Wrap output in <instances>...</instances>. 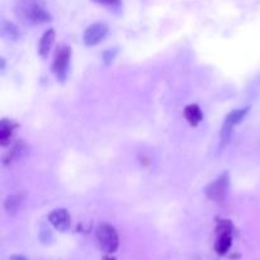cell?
I'll return each mask as SVG.
<instances>
[{
	"instance_id": "cell-1",
	"label": "cell",
	"mask_w": 260,
	"mask_h": 260,
	"mask_svg": "<svg viewBox=\"0 0 260 260\" xmlns=\"http://www.w3.org/2000/svg\"><path fill=\"white\" fill-rule=\"evenodd\" d=\"M15 14L23 23L29 25L43 24L51 20L43 0H15Z\"/></svg>"
},
{
	"instance_id": "cell-4",
	"label": "cell",
	"mask_w": 260,
	"mask_h": 260,
	"mask_svg": "<svg viewBox=\"0 0 260 260\" xmlns=\"http://www.w3.org/2000/svg\"><path fill=\"white\" fill-rule=\"evenodd\" d=\"M233 223L230 222V220H222L220 221V223L217 225V240H216L215 249L217 251V254L223 255L229 251L231 244H233Z\"/></svg>"
},
{
	"instance_id": "cell-18",
	"label": "cell",
	"mask_w": 260,
	"mask_h": 260,
	"mask_svg": "<svg viewBox=\"0 0 260 260\" xmlns=\"http://www.w3.org/2000/svg\"><path fill=\"white\" fill-rule=\"evenodd\" d=\"M103 260H116L113 258V256H109V255H107V256H104V259Z\"/></svg>"
},
{
	"instance_id": "cell-16",
	"label": "cell",
	"mask_w": 260,
	"mask_h": 260,
	"mask_svg": "<svg viewBox=\"0 0 260 260\" xmlns=\"http://www.w3.org/2000/svg\"><path fill=\"white\" fill-rule=\"evenodd\" d=\"M94 2L101 5H106V7L111 8H116L121 5V0H94Z\"/></svg>"
},
{
	"instance_id": "cell-6",
	"label": "cell",
	"mask_w": 260,
	"mask_h": 260,
	"mask_svg": "<svg viewBox=\"0 0 260 260\" xmlns=\"http://www.w3.org/2000/svg\"><path fill=\"white\" fill-rule=\"evenodd\" d=\"M108 36V27L104 23H94V24L89 25L86 28L85 33H84V43L88 47H93V46L99 45L106 40Z\"/></svg>"
},
{
	"instance_id": "cell-13",
	"label": "cell",
	"mask_w": 260,
	"mask_h": 260,
	"mask_svg": "<svg viewBox=\"0 0 260 260\" xmlns=\"http://www.w3.org/2000/svg\"><path fill=\"white\" fill-rule=\"evenodd\" d=\"M0 30H2L3 37H5L7 40L10 41H17L20 36L19 29H18L17 25L12 22H8V20H3Z\"/></svg>"
},
{
	"instance_id": "cell-9",
	"label": "cell",
	"mask_w": 260,
	"mask_h": 260,
	"mask_svg": "<svg viewBox=\"0 0 260 260\" xmlns=\"http://www.w3.org/2000/svg\"><path fill=\"white\" fill-rule=\"evenodd\" d=\"M15 128H17V124L10 119L4 118L0 121V145L2 146H8L10 144V139Z\"/></svg>"
},
{
	"instance_id": "cell-10",
	"label": "cell",
	"mask_w": 260,
	"mask_h": 260,
	"mask_svg": "<svg viewBox=\"0 0 260 260\" xmlns=\"http://www.w3.org/2000/svg\"><path fill=\"white\" fill-rule=\"evenodd\" d=\"M184 117L190 126L196 127V126H198L201 122H202L203 113H202V111H201V108L198 104H189V106L185 107Z\"/></svg>"
},
{
	"instance_id": "cell-7",
	"label": "cell",
	"mask_w": 260,
	"mask_h": 260,
	"mask_svg": "<svg viewBox=\"0 0 260 260\" xmlns=\"http://www.w3.org/2000/svg\"><path fill=\"white\" fill-rule=\"evenodd\" d=\"M48 221L51 222V225L58 231H66L69 230L71 225V217L70 213L65 208H56L52 212L48 215Z\"/></svg>"
},
{
	"instance_id": "cell-12",
	"label": "cell",
	"mask_w": 260,
	"mask_h": 260,
	"mask_svg": "<svg viewBox=\"0 0 260 260\" xmlns=\"http://www.w3.org/2000/svg\"><path fill=\"white\" fill-rule=\"evenodd\" d=\"M23 205V196L22 194H14L9 196L4 202V210L9 216L15 215L19 211V208Z\"/></svg>"
},
{
	"instance_id": "cell-3",
	"label": "cell",
	"mask_w": 260,
	"mask_h": 260,
	"mask_svg": "<svg viewBox=\"0 0 260 260\" xmlns=\"http://www.w3.org/2000/svg\"><path fill=\"white\" fill-rule=\"evenodd\" d=\"M229 189H230V175L228 172H225L217 179L207 185L205 193L208 200L221 203L228 197Z\"/></svg>"
},
{
	"instance_id": "cell-15",
	"label": "cell",
	"mask_w": 260,
	"mask_h": 260,
	"mask_svg": "<svg viewBox=\"0 0 260 260\" xmlns=\"http://www.w3.org/2000/svg\"><path fill=\"white\" fill-rule=\"evenodd\" d=\"M117 52H118V50H117V48H109V50L104 51L103 56H102L104 65H106V66L111 65V63L113 62L114 58H116Z\"/></svg>"
},
{
	"instance_id": "cell-2",
	"label": "cell",
	"mask_w": 260,
	"mask_h": 260,
	"mask_svg": "<svg viewBox=\"0 0 260 260\" xmlns=\"http://www.w3.org/2000/svg\"><path fill=\"white\" fill-rule=\"evenodd\" d=\"M96 240H98L99 248L106 253L112 254L118 249L119 238L116 229L109 223H101L96 228Z\"/></svg>"
},
{
	"instance_id": "cell-8",
	"label": "cell",
	"mask_w": 260,
	"mask_h": 260,
	"mask_svg": "<svg viewBox=\"0 0 260 260\" xmlns=\"http://www.w3.org/2000/svg\"><path fill=\"white\" fill-rule=\"evenodd\" d=\"M55 37L56 33L52 28L46 30L42 35V37H41L40 43H38V55L42 58H46L48 56V53H50L53 42H55Z\"/></svg>"
},
{
	"instance_id": "cell-17",
	"label": "cell",
	"mask_w": 260,
	"mask_h": 260,
	"mask_svg": "<svg viewBox=\"0 0 260 260\" xmlns=\"http://www.w3.org/2000/svg\"><path fill=\"white\" fill-rule=\"evenodd\" d=\"M10 260H27V258H24V256L22 255H13Z\"/></svg>"
},
{
	"instance_id": "cell-14",
	"label": "cell",
	"mask_w": 260,
	"mask_h": 260,
	"mask_svg": "<svg viewBox=\"0 0 260 260\" xmlns=\"http://www.w3.org/2000/svg\"><path fill=\"white\" fill-rule=\"evenodd\" d=\"M25 151V145L23 141H18L17 144L13 146V149L8 152L4 156V164H9V162L14 161V160L22 157V154Z\"/></svg>"
},
{
	"instance_id": "cell-11",
	"label": "cell",
	"mask_w": 260,
	"mask_h": 260,
	"mask_svg": "<svg viewBox=\"0 0 260 260\" xmlns=\"http://www.w3.org/2000/svg\"><path fill=\"white\" fill-rule=\"evenodd\" d=\"M249 111H250V107L248 106V107H244V108L235 109V111L230 112V113L226 116L223 126L230 127V128L234 129V127H235L236 124H239L244 118H245L246 114L249 113Z\"/></svg>"
},
{
	"instance_id": "cell-5",
	"label": "cell",
	"mask_w": 260,
	"mask_h": 260,
	"mask_svg": "<svg viewBox=\"0 0 260 260\" xmlns=\"http://www.w3.org/2000/svg\"><path fill=\"white\" fill-rule=\"evenodd\" d=\"M71 58V48L69 46H61L58 47L57 52L55 55V60L52 63V71L55 73L56 78L58 81H65L66 76H68L69 63H70Z\"/></svg>"
}]
</instances>
